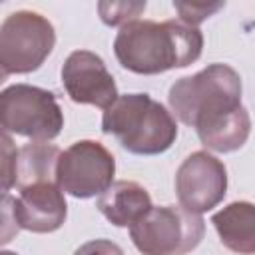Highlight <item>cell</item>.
Listing matches in <instances>:
<instances>
[{"instance_id":"obj_4","label":"cell","mask_w":255,"mask_h":255,"mask_svg":"<svg viewBox=\"0 0 255 255\" xmlns=\"http://www.w3.org/2000/svg\"><path fill=\"white\" fill-rule=\"evenodd\" d=\"M203 235V217L181 205H151L129 225V237L141 255H187L201 243Z\"/></svg>"},{"instance_id":"obj_12","label":"cell","mask_w":255,"mask_h":255,"mask_svg":"<svg viewBox=\"0 0 255 255\" xmlns=\"http://www.w3.org/2000/svg\"><path fill=\"white\" fill-rule=\"evenodd\" d=\"M211 223L223 247L239 255L255 253V207L249 201H233L213 213Z\"/></svg>"},{"instance_id":"obj_16","label":"cell","mask_w":255,"mask_h":255,"mask_svg":"<svg viewBox=\"0 0 255 255\" xmlns=\"http://www.w3.org/2000/svg\"><path fill=\"white\" fill-rule=\"evenodd\" d=\"M223 6H225V2H181V0L173 2V8L179 14V22H183L191 28H197L203 20L211 18Z\"/></svg>"},{"instance_id":"obj_2","label":"cell","mask_w":255,"mask_h":255,"mask_svg":"<svg viewBox=\"0 0 255 255\" xmlns=\"http://www.w3.org/2000/svg\"><path fill=\"white\" fill-rule=\"evenodd\" d=\"M201 52V30L179 20H133L122 26L114 40V54L120 66L139 76L185 68L197 62Z\"/></svg>"},{"instance_id":"obj_5","label":"cell","mask_w":255,"mask_h":255,"mask_svg":"<svg viewBox=\"0 0 255 255\" xmlns=\"http://www.w3.org/2000/svg\"><path fill=\"white\" fill-rule=\"evenodd\" d=\"M0 128L32 141H50L64 128V112L52 92L14 84L0 92Z\"/></svg>"},{"instance_id":"obj_17","label":"cell","mask_w":255,"mask_h":255,"mask_svg":"<svg viewBox=\"0 0 255 255\" xmlns=\"http://www.w3.org/2000/svg\"><path fill=\"white\" fill-rule=\"evenodd\" d=\"M20 221L16 211V197L2 195L0 197V245L10 243L20 233Z\"/></svg>"},{"instance_id":"obj_15","label":"cell","mask_w":255,"mask_h":255,"mask_svg":"<svg viewBox=\"0 0 255 255\" xmlns=\"http://www.w3.org/2000/svg\"><path fill=\"white\" fill-rule=\"evenodd\" d=\"M16 159L18 147L8 131L0 128V197L16 185Z\"/></svg>"},{"instance_id":"obj_18","label":"cell","mask_w":255,"mask_h":255,"mask_svg":"<svg viewBox=\"0 0 255 255\" xmlns=\"http://www.w3.org/2000/svg\"><path fill=\"white\" fill-rule=\"evenodd\" d=\"M74 255H126V253L118 243H114L110 239H92V241L80 245L74 251Z\"/></svg>"},{"instance_id":"obj_1","label":"cell","mask_w":255,"mask_h":255,"mask_svg":"<svg viewBox=\"0 0 255 255\" xmlns=\"http://www.w3.org/2000/svg\"><path fill=\"white\" fill-rule=\"evenodd\" d=\"M241 76L227 64H209L193 76L171 84L167 102L171 116L193 128L203 147L231 153L245 145L251 118L241 104Z\"/></svg>"},{"instance_id":"obj_6","label":"cell","mask_w":255,"mask_h":255,"mask_svg":"<svg viewBox=\"0 0 255 255\" xmlns=\"http://www.w3.org/2000/svg\"><path fill=\"white\" fill-rule=\"evenodd\" d=\"M56 46L52 22L32 10H18L0 24V66L6 74L36 72Z\"/></svg>"},{"instance_id":"obj_9","label":"cell","mask_w":255,"mask_h":255,"mask_svg":"<svg viewBox=\"0 0 255 255\" xmlns=\"http://www.w3.org/2000/svg\"><path fill=\"white\" fill-rule=\"evenodd\" d=\"M62 86L76 104L108 110L118 100V86L106 62L90 50H74L62 66Z\"/></svg>"},{"instance_id":"obj_7","label":"cell","mask_w":255,"mask_h":255,"mask_svg":"<svg viewBox=\"0 0 255 255\" xmlns=\"http://www.w3.org/2000/svg\"><path fill=\"white\" fill-rule=\"evenodd\" d=\"M116 175V157L96 139L74 141L60 153L56 179L64 193L76 199L102 195Z\"/></svg>"},{"instance_id":"obj_8","label":"cell","mask_w":255,"mask_h":255,"mask_svg":"<svg viewBox=\"0 0 255 255\" xmlns=\"http://www.w3.org/2000/svg\"><path fill=\"white\" fill-rule=\"evenodd\" d=\"M175 193L183 209L197 215L211 211L227 193L223 161L203 149L189 153L175 171Z\"/></svg>"},{"instance_id":"obj_20","label":"cell","mask_w":255,"mask_h":255,"mask_svg":"<svg viewBox=\"0 0 255 255\" xmlns=\"http://www.w3.org/2000/svg\"><path fill=\"white\" fill-rule=\"evenodd\" d=\"M0 255H16L14 251H0Z\"/></svg>"},{"instance_id":"obj_13","label":"cell","mask_w":255,"mask_h":255,"mask_svg":"<svg viewBox=\"0 0 255 255\" xmlns=\"http://www.w3.org/2000/svg\"><path fill=\"white\" fill-rule=\"evenodd\" d=\"M62 149L48 141H30L18 149L16 185L18 189L34 183H58V159Z\"/></svg>"},{"instance_id":"obj_19","label":"cell","mask_w":255,"mask_h":255,"mask_svg":"<svg viewBox=\"0 0 255 255\" xmlns=\"http://www.w3.org/2000/svg\"><path fill=\"white\" fill-rule=\"evenodd\" d=\"M6 78H8V74H6V72L2 70V66H0V86H2L4 82H6Z\"/></svg>"},{"instance_id":"obj_11","label":"cell","mask_w":255,"mask_h":255,"mask_svg":"<svg viewBox=\"0 0 255 255\" xmlns=\"http://www.w3.org/2000/svg\"><path fill=\"white\" fill-rule=\"evenodd\" d=\"M100 213L116 227L133 225L145 211L151 209V195L137 181L120 179L114 181L100 197H98Z\"/></svg>"},{"instance_id":"obj_14","label":"cell","mask_w":255,"mask_h":255,"mask_svg":"<svg viewBox=\"0 0 255 255\" xmlns=\"http://www.w3.org/2000/svg\"><path fill=\"white\" fill-rule=\"evenodd\" d=\"M145 10V0H122V2H98L100 18L106 26H126L133 20H139V14Z\"/></svg>"},{"instance_id":"obj_3","label":"cell","mask_w":255,"mask_h":255,"mask_svg":"<svg viewBox=\"0 0 255 255\" xmlns=\"http://www.w3.org/2000/svg\"><path fill=\"white\" fill-rule=\"evenodd\" d=\"M102 131L135 155H159L177 137V122L171 112L149 94H124L104 110Z\"/></svg>"},{"instance_id":"obj_10","label":"cell","mask_w":255,"mask_h":255,"mask_svg":"<svg viewBox=\"0 0 255 255\" xmlns=\"http://www.w3.org/2000/svg\"><path fill=\"white\" fill-rule=\"evenodd\" d=\"M20 227L32 233H52L68 217V203L58 183H34L20 189L16 199Z\"/></svg>"}]
</instances>
